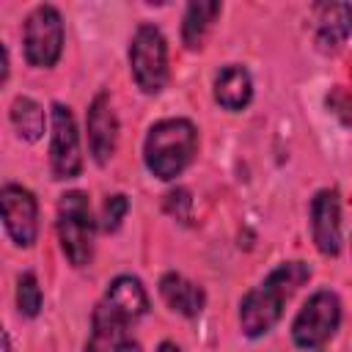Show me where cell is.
Returning a JSON list of instances; mask_svg holds the SVG:
<instances>
[{
    "instance_id": "8992f818",
    "label": "cell",
    "mask_w": 352,
    "mask_h": 352,
    "mask_svg": "<svg viewBox=\"0 0 352 352\" xmlns=\"http://www.w3.org/2000/svg\"><path fill=\"white\" fill-rule=\"evenodd\" d=\"M25 60L36 69H50L58 63L63 50V19L55 6H36L25 19L22 30Z\"/></svg>"
},
{
    "instance_id": "d6986e66",
    "label": "cell",
    "mask_w": 352,
    "mask_h": 352,
    "mask_svg": "<svg viewBox=\"0 0 352 352\" xmlns=\"http://www.w3.org/2000/svg\"><path fill=\"white\" fill-rule=\"evenodd\" d=\"M129 212V198L116 192V195H107L104 206H102V228L104 231H116L121 226V220L126 217Z\"/></svg>"
},
{
    "instance_id": "277c9868",
    "label": "cell",
    "mask_w": 352,
    "mask_h": 352,
    "mask_svg": "<svg viewBox=\"0 0 352 352\" xmlns=\"http://www.w3.org/2000/svg\"><path fill=\"white\" fill-rule=\"evenodd\" d=\"M129 66L143 94H160L168 82V44L157 25H140L129 44Z\"/></svg>"
},
{
    "instance_id": "3957f363",
    "label": "cell",
    "mask_w": 352,
    "mask_h": 352,
    "mask_svg": "<svg viewBox=\"0 0 352 352\" xmlns=\"http://www.w3.org/2000/svg\"><path fill=\"white\" fill-rule=\"evenodd\" d=\"M94 231L96 220L91 214V201L80 190H69L58 204V236L72 267H85L94 258Z\"/></svg>"
},
{
    "instance_id": "9c48e42d",
    "label": "cell",
    "mask_w": 352,
    "mask_h": 352,
    "mask_svg": "<svg viewBox=\"0 0 352 352\" xmlns=\"http://www.w3.org/2000/svg\"><path fill=\"white\" fill-rule=\"evenodd\" d=\"M311 231L319 253L336 256L341 250V204L336 190H319L311 201Z\"/></svg>"
},
{
    "instance_id": "6da1fadb",
    "label": "cell",
    "mask_w": 352,
    "mask_h": 352,
    "mask_svg": "<svg viewBox=\"0 0 352 352\" xmlns=\"http://www.w3.org/2000/svg\"><path fill=\"white\" fill-rule=\"evenodd\" d=\"M311 278V267L305 261H283L278 264L256 289H250L242 300H239V324L242 333L248 338H258L264 333H270L280 314L283 305L289 302V297Z\"/></svg>"
},
{
    "instance_id": "5bb4252c",
    "label": "cell",
    "mask_w": 352,
    "mask_h": 352,
    "mask_svg": "<svg viewBox=\"0 0 352 352\" xmlns=\"http://www.w3.org/2000/svg\"><path fill=\"white\" fill-rule=\"evenodd\" d=\"M160 294H162L165 305L182 316H198L206 302L204 289L179 272H165L160 278Z\"/></svg>"
},
{
    "instance_id": "7a4b0ae2",
    "label": "cell",
    "mask_w": 352,
    "mask_h": 352,
    "mask_svg": "<svg viewBox=\"0 0 352 352\" xmlns=\"http://www.w3.org/2000/svg\"><path fill=\"white\" fill-rule=\"evenodd\" d=\"M195 148H198V129L192 121L187 118L157 121L148 129L146 143H143L146 168L151 170V176L170 182L192 162Z\"/></svg>"
},
{
    "instance_id": "7c38bea8",
    "label": "cell",
    "mask_w": 352,
    "mask_h": 352,
    "mask_svg": "<svg viewBox=\"0 0 352 352\" xmlns=\"http://www.w3.org/2000/svg\"><path fill=\"white\" fill-rule=\"evenodd\" d=\"M352 33V6L349 3H319L314 16V38L322 52L338 50Z\"/></svg>"
},
{
    "instance_id": "9a60e30c",
    "label": "cell",
    "mask_w": 352,
    "mask_h": 352,
    "mask_svg": "<svg viewBox=\"0 0 352 352\" xmlns=\"http://www.w3.org/2000/svg\"><path fill=\"white\" fill-rule=\"evenodd\" d=\"M104 300L110 305H116L121 314H126L132 322H138L146 311H148V294L143 289V283L132 275H118L110 280L107 292H104Z\"/></svg>"
},
{
    "instance_id": "ba28073f",
    "label": "cell",
    "mask_w": 352,
    "mask_h": 352,
    "mask_svg": "<svg viewBox=\"0 0 352 352\" xmlns=\"http://www.w3.org/2000/svg\"><path fill=\"white\" fill-rule=\"evenodd\" d=\"M0 204H3V223L14 245L30 248L38 234V204L33 192L19 184H6L0 192Z\"/></svg>"
},
{
    "instance_id": "ac0fdd59",
    "label": "cell",
    "mask_w": 352,
    "mask_h": 352,
    "mask_svg": "<svg viewBox=\"0 0 352 352\" xmlns=\"http://www.w3.org/2000/svg\"><path fill=\"white\" fill-rule=\"evenodd\" d=\"M41 289L33 272H22L16 280V308L22 316H36L41 311Z\"/></svg>"
},
{
    "instance_id": "ffe728a7",
    "label": "cell",
    "mask_w": 352,
    "mask_h": 352,
    "mask_svg": "<svg viewBox=\"0 0 352 352\" xmlns=\"http://www.w3.org/2000/svg\"><path fill=\"white\" fill-rule=\"evenodd\" d=\"M116 352H143V349H140V344H138L135 338H126V341H124V344H121Z\"/></svg>"
},
{
    "instance_id": "8fae6325",
    "label": "cell",
    "mask_w": 352,
    "mask_h": 352,
    "mask_svg": "<svg viewBox=\"0 0 352 352\" xmlns=\"http://www.w3.org/2000/svg\"><path fill=\"white\" fill-rule=\"evenodd\" d=\"M129 324L132 319L102 297L91 316V336L85 341V352H116L129 338Z\"/></svg>"
},
{
    "instance_id": "30bf717a",
    "label": "cell",
    "mask_w": 352,
    "mask_h": 352,
    "mask_svg": "<svg viewBox=\"0 0 352 352\" xmlns=\"http://www.w3.org/2000/svg\"><path fill=\"white\" fill-rule=\"evenodd\" d=\"M88 146L99 165H104L118 146V118L104 91L96 94L88 107Z\"/></svg>"
},
{
    "instance_id": "e0dca14e",
    "label": "cell",
    "mask_w": 352,
    "mask_h": 352,
    "mask_svg": "<svg viewBox=\"0 0 352 352\" xmlns=\"http://www.w3.org/2000/svg\"><path fill=\"white\" fill-rule=\"evenodd\" d=\"M11 124L22 140L36 143L44 135V107L30 96H16L11 102Z\"/></svg>"
},
{
    "instance_id": "4fadbf2b",
    "label": "cell",
    "mask_w": 352,
    "mask_h": 352,
    "mask_svg": "<svg viewBox=\"0 0 352 352\" xmlns=\"http://www.w3.org/2000/svg\"><path fill=\"white\" fill-rule=\"evenodd\" d=\"M253 99V80L245 66L228 63L214 77V102L226 110H242Z\"/></svg>"
},
{
    "instance_id": "44dd1931",
    "label": "cell",
    "mask_w": 352,
    "mask_h": 352,
    "mask_svg": "<svg viewBox=\"0 0 352 352\" xmlns=\"http://www.w3.org/2000/svg\"><path fill=\"white\" fill-rule=\"evenodd\" d=\"M157 352H182V349H179V346H176V344H173V341H162V344H160V349H157Z\"/></svg>"
},
{
    "instance_id": "5b68a950",
    "label": "cell",
    "mask_w": 352,
    "mask_h": 352,
    "mask_svg": "<svg viewBox=\"0 0 352 352\" xmlns=\"http://www.w3.org/2000/svg\"><path fill=\"white\" fill-rule=\"evenodd\" d=\"M341 322V302L333 292L319 289L314 292L305 305L297 311L294 322H292V341L300 349H319L324 341L333 338V333L338 330Z\"/></svg>"
},
{
    "instance_id": "2e32d148",
    "label": "cell",
    "mask_w": 352,
    "mask_h": 352,
    "mask_svg": "<svg viewBox=\"0 0 352 352\" xmlns=\"http://www.w3.org/2000/svg\"><path fill=\"white\" fill-rule=\"evenodd\" d=\"M220 3L217 0H198V3H190L187 11H184V22H182V41L190 47V50H198L204 44V36L206 30L212 28L214 16L220 14Z\"/></svg>"
},
{
    "instance_id": "52a82bcc",
    "label": "cell",
    "mask_w": 352,
    "mask_h": 352,
    "mask_svg": "<svg viewBox=\"0 0 352 352\" xmlns=\"http://www.w3.org/2000/svg\"><path fill=\"white\" fill-rule=\"evenodd\" d=\"M50 168L55 179H74L82 170L80 135L74 116L66 104H52V135H50Z\"/></svg>"
}]
</instances>
